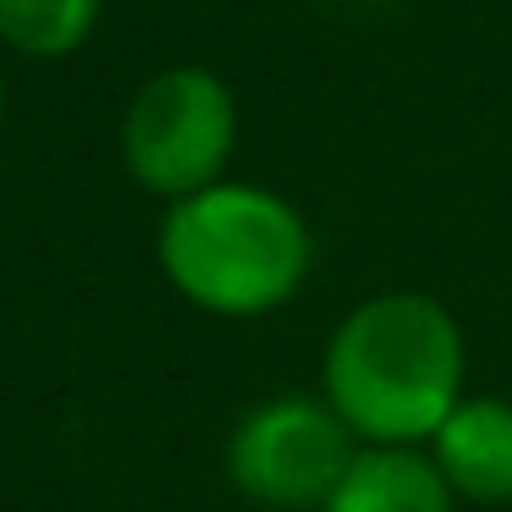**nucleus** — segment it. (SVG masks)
Wrapping results in <instances>:
<instances>
[{
  "label": "nucleus",
  "mask_w": 512,
  "mask_h": 512,
  "mask_svg": "<svg viewBox=\"0 0 512 512\" xmlns=\"http://www.w3.org/2000/svg\"><path fill=\"white\" fill-rule=\"evenodd\" d=\"M463 331L424 292L364 298L325 347V402L369 446H419L463 402Z\"/></svg>",
  "instance_id": "nucleus-1"
},
{
  "label": "nucleus",
  "mask_w": 512,
  "mask_h": 512,
  "mask_svg": "<svg viewBox=\"0 0 512 512\" xmlns=\"http://www.w3.org/2000/svg\"><path fill=\"white\" fill-rule=\"evenodd\" d=\"M160 270L204 314L259 320L303 287L314 243L303 215L254 182H215L160 221Z\"/></svg>",
  "instance_id": "nucleus-2"
},
{
  "label": "nucleus",
  "mask_w": 512,
  "mask_h": 512,
  "mask_svg": "<svg viewBox=\"0 0 512 512\" xmlns=\"http://www.w3.org/2000/svg\"><path fill=\"white\" fill-rule=\"evenodd\" d=\"M237 149V100L210 67H166L144 78L122 116V160L155 199L215 188Z\"/></svg>",
  "instance_id": "nucleus-3"
},
{
  "label": "nucleus",
  "mask_w": 512,
  "mask_h": 512,
  "mask_svg": "<svg viewBox=\"0 0 512 512\" xmlns=\"http://www.w3.org/2000/svg\"><path fill=\"white\" fill-rule=\"evenodd\" d=\"M358 435L325 397H270L237 419L226 479L270 512H314L331 501L358 457Z\"/></svg>",
  "instance_id": "nucleus-4"
},
{
  "label": "nucleus",
  "mask_w": 512,
  "mask_h": 512,
  "mask_svg": "<svg viewBox=\"0 0 512 512\" xmlns=\"http://www.w3.org/2000/svg\"><path fill=\"white\" fill-rule=\"evenodd\" d=\"M430 463L452 485V496H468L479 507L512 501V402L507 397H463L452 419L430 435Z\"/></svg>",
  "instance_id": "nucleus-5"
},
{
  "label": "nucleus",
  "mask_w": 512,
  "mask_h": 512,
  "mask_svg": "<svg viewBox=\"0 0 512 512\" xmlns=\"http://www.w3.org/2000/svg\"><path fill=\"white\" fill-rule=\"evenodd\" d=\"M452 485L413 446H369L353 457L320 512H452Z\"/></svg>",
  "instance_id": "nucleus-6"
},
{
  "label": "nucleus",
  "mask_w": 512,
  "mask_h": 512,
  "mask_svg": "<svg viewBox=\"0 0 512 512\" xmlns=\"http://www.w3.org/2000/svg\"><path fill=\"white\" fill-rule=\"evenodd\" d=\"M100 23V0H0V39L23 56H72Z\"/></svg>",
  "instance_id": "nucleus-7"
},
{
  "label": "nucleus",
  "mask_w": 512,
  "mask_h": 512,
  "mask_svg": "<svg viewBox=\"0 0 512 512\" xmlns=\"http://www.w3.org/2000/svg\"><path fill=\"white\" fill-rule=\"evenodd\" d=\"M0 122H6V83H0Z\"/></svg>",
  "instance_id": "nucleus-8"
}]
</instances>
